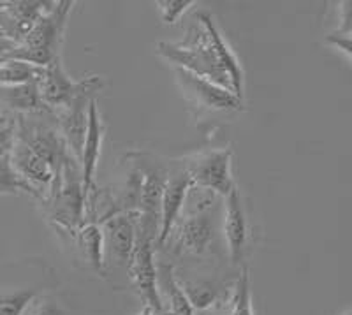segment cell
Returning <instances> with one entry per match:
<instances>
[{
  "mask_svg": "<svg viewBox=\"0 0 352 315\" xmlns=\"http://www.w3.org/2000/svg\"><path fill=\"white\" fill-rule=\"evenodd\" d=\"M157 53L176 67L212 81L240 100L243 99V71L240 62L213 23V18L206 12L197 17V25L188 32L185 43H159Z\"/></svg>",
  "mask_w": 352,
  "mask_h": 315,
  "instance_id": "obj_1",
  "label": "cell"
},
{
  "mask_svg": "<svg viewBox=\"0 0 352 315\" xmlns=\"http://www.w3.org/2000/svg\"><path fill=\"white\" fill-rule=\"evenodd\" d=\"M74 2H53L52 9L37 20L32 30L4 60H23L37 67H46L60 56L65 27Z\"/></svg>",
  "mask_w": 352,
  "mask_h": 315,
  "instance_id": "obj_2",
  "label": "cell"
},
{
  "mask_svg": "<svg viewBox=\"0 0 352 315\" xmlns=\"http://www.w3.org/2000/svg\"><path fill=\"white\" fill-rule=\"evenodd\" d=\"M104 80L100 76H88L83 80H72L62 64V56L55 58L43 69V74L37 80V90L43 104L48 111L65 108L71 100L90 88H102Z\"/></svg>",
  "mask_w": 352,
  "mask_h": 315,
  "instance_id": "obj_3",
  "label": "cell"
},
{
  "mask_svg": "<svg viewBox=\"0 0 352 315\" xmlns=\"http://www.w3.org/2000/svg\"><path fill=\"white\" fill-rule=\"evenodd\" d=\"M188 173L192 187L213 192L215 196L226 197L234 185L232 180V150L219 148L192 157L184 166Z\"/></svg>",
  "mask_w": 352,
  "mask_h": 315,
  "instance_id": "obj_4",
  "label": "cell"
},
{
  "mask_svg": "<svg viewBox=\"0 0 352 315\" xmlns=\"http://www.w3.org/2000/svg\"><path fill=\"white\" fill-rule=\"evenodd\" d=\"M153 248H155V238L138 228L136 245H134L132 256L129 259L127 272L138 294L143 299V303L152 308L155 315H160L162 314V299H160L159 285H157V266Z\"/></svg>",
  "mask_w": 352,
  "mask_h": 315,
  "instance_id": "obj_5",
  "label": "cell"
},
{
  "mask_svg": "<svg viewBox=\"0 0 352 315\" xmlns=\"http://www.w3.org/2000/svg\"><path fill=\"white\" fill-rule=\"evenodd\" d=\"M175 78L184 96L196 106H201L208 111H236L240 109L241 100L232 96L229 90L212 83V81L203 80V78L180 67L175 69Z\"/></svg>",
  "mask_w": 352,
  "mask_h": 315,
  "instance_id": "obj_6",
  "label": "cell"
},
{
  "mask_svg": "<svg viewBox=\"0 0 352 315\" xmlns=\"http://www.w3.org/2000/svg\"><path fill=\"white\" fill-rule=\"evenodd\" d=\"M97 92H99V88L85 90L76 99L71 100L65 108L55 111L56 124H58L56 127H58L65 144H67V150L74 155L78 164H80L81 146H83L85 134H87L88 104L96 97Z\"/></svg>",
  "mask_w": 352,
  "mask_h": 315,
  "instance_id": "obj_7",
  "label": "cell"
},
{
  "mask_svg": "<svg viewBox=\"0 0 352 315\" xmlns=\"http://www.w3.org/2000/svg\"><path fill=\"white\" fill-rule=\"evenodd\" d=\"M138 212H125L109 217L100 224L104 238V254H108L116 264L127 268L138 238Z\"/></svg>",
  "mask_w": 352,
  "mask_h": 315,
  "instance_id": "obj_8",
  "label": "cell"
},
{
  "mask_svg": "<svg viewBox=\"0 0 352 315\" xmlns=\"http://www.w3.org/2000/svg\"><path fill=\"white\" fill-rule=\"evenodd\" d=\"M215 236L213 219H210L208 212L188 213L185 219L175 224L166 241H173L175 252L178 254H194L199 256L208 250L210 243Z\"/></svg>",
  "mask_w": 352,
  "mask_h": 315,
  "instance_id": "obj_9",
  "label": "cell"
},
{
  "mask_svg": "<svg viewBox=\"0 0 352 315\" xmlns=\"http://www.w3.org/2000/svg\"><path fill=\"white\" fill-rule=\"evenodd\" d=\"M192 187L188 173L185 168H178L168 173L166 176L164 191H162V201H160V228L157 236L155 247H164L169 232L175 228L185 206L188 188Z\"/></svg>",
  "mask_w": 352,
  "mask_h": 315,
  "instance_id": "obj_10",
  "label": "cell"
},
{
  "mask_svg": "<svg viewBox=\"0 0 352 315\" xmlns=\"http://www.w3.org/2000/svg\"><path fill=\"white\" fill-rule=\"evenodd\" d=\"M9 160L18 176L39 192L41 201L46 199V192H50L53 178H55V169L18 136L9 152Z\"/></svg>",
  "mask_w": 352,
  "mask_h": 315,
  "instance_id": "obj_11",
  "label": "cell"
},
{
  "mask_svg": "<svg viewBox=\"0 0 352 315\" xmlns=\"http://www.w3.org/2000/svg\"><path fill=\"white\" fill-rule=\"evenodd\" d=\"M53 2H4L0 9V30L14 44H20Z\"/></svg>",
  "mask_w": 352,
  "mask_h": 315,
  "instance_id": "obj_12",
  "label": "cell"
},
{
  "mask_svg": "<svg viewBox=\"0 0 352 315\" xmlns=\"http://www.w3.org/2000/svg\"><path fill=\"white\" fill-rule=\"evenodd\" d=\"M102 138H104V125H102L99 108H97V99L94 97V99L90 100V104H88L87 134H85L80 157L81 184H83L85 203H87V197L88 194H90V191L94 188V175H96L97 164H99Z\"/></svg>",
  "mask_w": 352,
  "mask_h": 315,
  "instance_id": "obj_13",
  "label": "cell"
},
{
  "mask_svg": "<svg viewBox=\"0 0 352 315\" xmlns=\"http://www.w3.org/2000/svg\"><path fill=\"white\" fill-rule=\"evenodd\" d=\"M226 201V212H224V235L228 239L229 256L234 264H240L243 261L245 248H247L248 239V224L247 215H245L243 204H241L240 192L238 187L232 188Z\"/></svg>",
  "mask_w": 352,
  "mask_h": 315,
  "instance_id": "obj_14",
  "label": "cell"
},
{
  "mask_svg": "<svg viewBox=\"0 0 352 315\" xmlns=\"http://www.w3.org/2000/svg\"><path fill=\"white\" fill-rule=\"evenodd\" d=\"M157 285H159V294L162 299L160 315H196L180 282L173 273V266L164 263L157 266Z\"/></svg>",
  "mask_w": 352,
  "mask_h": 315,
  "instance_id": "obj_15",
  "label": "cell"
},
{
  "mask_svg": "<svg viewBox=\"0 0 352 315\" xmlns=\"http://www.w3.org/2000/svg\"><path fill=\"white\" fill-rule=\"evenodd\" d=\"M0 106L14 115L48 111L37 90V83L0 85Z\"/></svg>",
  "mask_w": 352,
  "mask_h": 315,
  "instance_id": "obj_16",
  "label": "cell"
},
{
  "mask_svg": "<svg viewBox=\"0 0 352 315\" xmlns=\"http://www.w3.org/2000/svg\"><path fill=\"white\" fill-rule=\"evenodd\" d=\"M210 315H254L250 276H248L247 268L241 270L240 279L234 282L229 294L222 296L210 308Z\"/></svg>",
  "mask_w": 352,
  "mask_h": 315,
  "instance_id": "obj_17",
  "label": "cell"
},
{
  "mask_svg": "<svg viewBox=\"0 0 352 315\" xmlns=\"http://www.w3.org/2000/svg\"><path fill=\"white\" fill-rule=\"evenodd\" d=\"M74 238L78 239V247L81 248L83 256L87 257L88 264H90L96 272H104V238H102L100 226H97V224H85V226H81V228L78 229Z\"/></svg>",
  "mask_w": 352,
  "mask_h": 315,
  "instance_id": "obj_18",
  "label": "cell"
},
{
  "mask_svg": "<svg viewBox=\"0 0 352 315\" xmlns=\"http://www.w3.org/2000/svg\"><path fill=\"white\" fill-rule=\"evenodd\" d=\"M44 67H37L23 60H2L0 64V85L37 83Z\"/></svg>",
  "mask_w": 352,
  "mask_h": 315,
  "instance_id": "obj_19",
  "label": "cell"
},
{
  "mask_svg": "<svg viewBox=\"0 0 352 315\" xmlns=\"http://www.w3.org/2000/svg\"><path fill=\"white\" fill-rule=\"evenodd\" d=\"M20 192L30 194L32 197L41 199L39 192L34 187H30L25 180H21L20 176H18V173L14 171V168L11 166L9 155L2 157V159H0V196H2V194H20Z\"/></svg>",
  "mask_w": 352,
  "mask_h": 315,
  "instance_id": "obj_20",
  "label": "cell"
},
{
  "mask_svg": "<svg viewBox=\"0 0 352 315\" xmlns=\"http://www.w3.org/2000/svg\"><path fill=\"white\" fill-rule=\"evenodd\" d=\"M37 291H16L0 296V315H23L27 307L36 299Z\"/></svg>",
  "mask_w": 352,
  "mask_h": 315,
  "instance_id": "obj_21",
  "label": "cell"
},
{
  "mask_svg": "<svg viewBox=\"0 0 352 315\" xmlns=\"http://www.w3.org/2000/svg\"><path fill=\"white\" fill-rule=\"evenodd\" d=\"M196 2L192 0H160L157 2L160 18L168 25H175Z\"/></svg>",
  "mask_w": 352,
  "mask_h": 315,
  "instance_id": "obj_22",
  "label": "cell"
},
{
  "mask_svg": "<svg viewBox=\"0 0 352 315\" xmlns=\"http://www.w3.org/2000/svg\"><path fill=\"white\" fill-rule=\"evenodd\" d=\"M23 315H65L60 310L58 305H55L52 299L43 298V296H36L32 303L28 305L27 310L23 312Z\"/></svg>",
  "mask_w": 352,
  "mask_h": 315,
  "instance_id": "obj_23",
  "label": "cell"
},
{
  "mask_svg": "<svg viewBox=\"0 0 352 315\" xmlns=\"http://www.w3.org/2000/svg\"><path fill=\"white\" fill-rule=\"evenodd\" d=\"M326 43L331 44L333 48H338L340 52H344L347 60H351V34L335 30L333 34L326 36Z\"/></svg>",
  "mask_w": 352,
  "mask_h": 315,
  "instance_id": "obj_24",
  "label": "cell"
},
{
  "mask_svg": "<svg viewBox=\"0 0 352 315\" xmlns=\"http://www.w3.org/2000/svg\"><path fill=\"white\" fill-rule=\"evenodd\" d=\"M16 116L18 115H14V113L8 111V109L0 106V131L11 127L12 124H16Z\"/></svg>",
  "mask_w": 352,
  "mask_h": 315,
  "instance_id": "obj_25",
  "label": "cell"
},
{
  "mask_svg": "<svg viewBox=\"0 0 352 315\" xmlns=\"http://www.w3.org/2000/svg\"><path fill=\"white\" fill-rule=\"evenodd\" d=\"M16 46L18 44H14L12 41H9L8 37L4 36V32L0 30V60H4L6 56L12 52V50L16 48Z\"/></svg>",
  "mask_w": 352,
  "mask_h": 315,
  "instance_id": "obj_26",
  "label": "cell"
},
{
  "mask_svg": "<svg viewBox=\"0 0 352 315\" xmlns=\"http://www.w3.org/2000/svg\"><path fill=\"white\" fill-rule=\"evenodd\" d=\"M138 315H155V312L150 307H146V305H143V308H141V312Z\"/></svg>",
  "mask_w": 352,
  "mask_h": 315,
  "instance_id": "obj_27",
  "label": "cell"
},
{
  "mask_svg": "<svg viewBox=\"0 0 352 315\" xmlns=\"http://www.w3.org/2000/svg\"><path fill=\"white\" fill-rule=\"evenodd\" d=\"M340 315H352V312L351 310H349V308H347V310H344V312H342V314Z\"/></svg>",
  "mask_w": 352,
  "mask_h": 315,
  "instance_id": "obj_28",
  "label": "cell"
},
{
  "mask_svg": "<svg viewBox=\"0 0 352 315\" xmlns=\"http://www.w3.org/2000/svg\"><path fill=\"white\" fill-rule=\"evenodd\" d=\"M0 64H2V60H0Z\"/></svg>",
  "mask_w": 352,
  "mask_h": 315,
  "instance_id": "obj_29",
  "label": "cell"
}]
</instances>
